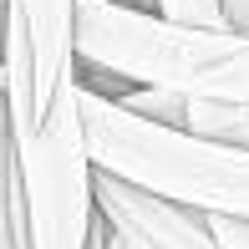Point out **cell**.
Segmentation results:
<instances>
[{
	"label": "cell",
	"mask_w": 249,
	"mask_h": 249,
	"mask_svg": "<svg viewBox=\"0 0 249 249\" xmlns=\"http://www.w3.org/2000/svg\"><path fill=\"white\" fill-rule=\"evenodd\" d=\"M213 234H219L224 249H249V224L244 219H213Z\"/></svg>",
	"instance_id": "ba28073f"
},
{
	"label": "cell",
	"mask_w": 249,
	"mask_h": 249,
	"mask_svg": "<svg viewBox=\"0 0 249 249\" xmlns=\"http://www.w3.org/2000/svg\"><path fill=\"white\" fill-rule=\"evenodd\" d=\"M173 132H188V138H203V142H224V148H249V107L244 102L188 97L183 127H173Z\"/></svg>",
	"instance_id": "8992f818"
},
{
	"label": "cell",
	"mask_w": 249,
	"mask_h": 249,
	"mask_svg": "<svg viewBox=\"0 0 249 249\" xmlns=\"http://www.w3.org/2000/svg\"><path fill=\"white\" fill-rule=\"evenodd\" d=\"M97 209L127 239V249H224L209 213L168 203L148 188H132L107 173H97Z\"/></svg>",
	"instance_id": "5b68a950"
},
{
	"label": "cell",
	"mask_w": 249,
	"mask_h": 249,
	"mask_svg": "<svg viewBox=\"0 0 249 249\" xmlns=\"http://www.w3.org/2000/svg\"><path fill=\"white\" fill-rule=\"evenodd\" d=\"M158 16L173 20V26H224L219 0H158Z\"/></svg>",
	"instance_id": "52a82bcc"
},
{
	"label": "cell",
	"mask_w": 249,
	"mask_h": 249,
	"mask_svg": "<svg viewBox=\"0 0 249 249\" xmlns=\"http://www.w3.org/2000/svg\"><path fill=\"white\" fill-rule=\"evenodd\" d=\"M0 249H20V219H16V194L0 209Z\"/></svg>",
	"instance_id": "9c48e42d"
},
{
	"label": "cell",
	"mask_w": 249,
	"mask_h": 249,
	"mask_svg": "<svg viewBox=\"0 0 249 249\" xmlns=\"http://www.w3.org/2000/svg\"><path fill=\"white\" fill-rule=\"evenodd\" d=\"M76 5L82 0H10L5 10V97L10 127H46L56 97L76 76Z\"/></svg>",
	"instance_id": "277c9868"
},
{
	"label": "cell",
	"mask_w": 249,
	"mask_h": 249,
	"mask_svg": "<svg viewBox=\"0 0 249 249\" xmlns=\"http://www.w3.org/2000/svg\"><path fill=\"white\" fill-rule=\"evenodd\" d=\"M16 219L20 249H92L102 209L76 76L56 97L46 127L16 132Z\"/></svg>",
	"instance_id": "3957f363"
},
{
	"label": "cell",
	"mask_w": 249,
	"mask_h": 249,
	"mask_svg": "<svg viewBox=\"0 0 249 249\" xmlns=\"http://www.w3.org/2000/svg\"><path fill=\"white\" fill-rule=\"evenodd\" d=\"M76 61H92L132 87H168L183 97L249 107V36L229 26H173L117 0H82Z\"/></svg>",
	"instance_id": "6da1fadb"
},
{
	"label": "cell",
	"mask_w": 249,
	"mask_h": 249,
	"mask_svg": "<svg viewBox=\"0 0 249 249\" xmlns=\"http://www.w3.org/2000/svg\"><path fill=\"white\" fill-rule=\"evenodd\" d=\"M219 10H224V26L229 31H244L249 36V0H219Z\"/></svg>",
	"instance_id": "30bf717a"
},
{
	"label": "cell",
	"mask_w": 249,
	"mask_h": 249,
	"mask_svg": "<svg viewBox=\"0 0 249 249\" xmlns=\"http://www.w3.org/2000/svg\"><path fill=\"white\" fill-rule=\"evenodd\" d=\"M82 112H87V142H92L97 173L148 188V194L183 203L194 213H209V219L249 224V148H224V142L158 127L87 87H82Z\"/></svg>",
	"instance_id": "7a4b0ae2"
}]
</instances>
